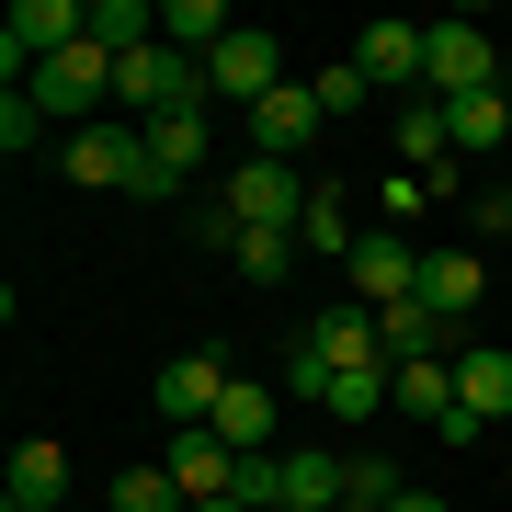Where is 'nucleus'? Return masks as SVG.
Here are the masks:
<instances>
[{"label":"nucleus","mask_w":512,"mask_h":512,"mask_svg":"<svg viewBox=\"0 0 512 512\" xmlns=\"http://www.w3.org/2000/svg\"><path fill=\"white\" fill-rule=\"evenodd\" d=\"M57 171H69L80 194H148V205H160V171H148V137L126 126V114H103V126L57 137Z\"/></svg>","instance_id":"nucleus-1"},{"label":"nucleus","mask_w":512,"mask_h":512,"mask_svg":"<svg viewBox=\"0 0 512 512\" xmlns=\"http://www.w3.org/2000/svg\"><path fill=\"white\" fill-rule=\"evenodd\" d=\"M296 239H308V251H342V262H353V239H365V228H353V205L319 183V194H308V228H296Z\"/></svg>","instance_id":"nucleus-23"},{"label":"nucleus","mask_w":512,"mask_h":512,"mask_svg":"<svg viewBox=\"0 0 512 512\" xmlns=\"http://www.w3.org/2000/svg\"><path fill=\"white\" fill-rule=\"evenodd\" d=\"M12 501H35V512L69 501V444H57V433H23L12 444Z\"/></svg>","instance_id":"nucleus-18"},{"label":"nucleus","mask_w":512,"mask_h":512,"mask_svg":"<svg viewBox=\"0 0 512 512\" xmlns=\"http://www.w3.org/2000/svg\"><path fill=\"white\" fill-rule=\"evenodd\" d=\"M501 342H512V330H501Z\"/></svg>","instance_id":"nucleus-34"},{"label":"nucleus","mask_w":512,"mask_h":512,"mask_svg":"<svg viewBox=\"0 0 512 512\" xmlns=\"http://www.w3.org/2000/svg\"><path fill=\"white\" fill-rule=\"evenodd\" d=\"M421 92H433V103L501 92V46L478 35V23H433V57H421Z\"/></svg>","instance_id":"nucleus-3"},{"label":"nucleus","mask_w":512,"mask_h":512,"mask_svg":"<svg viewBox=\"0 0 512 512\" xmlns=\"http://www.w3.org/2000/svg\"><path fill=\"white\" fill-rule=\"evenodd\" d=\"M421 57H433V23H365V46H353V69L376 80L387 103L421 92Z\"/></svg>","instance_id":"nucleus-8"},{"label":"nucleus","mask_w":512,"mask_h":512,"mask_svg":"<svg viewBox=\"0 0 512 512\" xmlns=\"http://www.w3.org/2000/svg\"><path fill=\"white\" fill-rule=\"evenodd\" d=\"M0 512H35V501H0Z\"/></svg>","instance_id":"nucleus-32"},{"label":"nucleus","mask_w":512,"mask_h":512,"mask_svg":"<svg viewBox=\"0 0 512 512\" xmlns=\"http://www.w3.org/2000/svg\"><path fill=\"white\" fill-rule=\"evenodd\" d=\"M387 148H399V171H456V137H444V103L433 92L387 103Z\"/></svg>","instance_id":"nucleus-14"},{"label":"nucleus","mask_w":512,"mask_h":512,"mask_svg":"<svg viewBox=\"0 0 512 512\" xmlns=\"http://www.w3.org/2000/svg\"><path fill=\"white\" fill-rule=\"evenodd\" d=\"M296 251H308L296 228H239V239H228V262H239L251 285H285V274H296Z\"/></svg>","instance_id":"nucleus-21"},{"label":"nucleus","mask_w":512,"mask_h":512,"mask_svg":"<svg viewBox=\"0 0 512 512\" xmlns=\"http://www.w3.org/2000/svg\"><path fill=\"white\" fill-rule=\"evenodd\" d=\"M239 501H251V512H285V456H239Z\"/></svg>","instance_id":"nucleus-28"},{"label":"nucleus","mask_w":512,"mask_h":512,"mask_svg":"<svg viewBox=\"0 0 512 512\" xmlns=\"http://www.w3.org/2000/svg\"><path fill=\"white\" fill-rule=\"evenodd\" d=\"M421 308L433 319H478L490 308V262L478 251H421Z\"/></svg>","instance_id":"nucleus-12"},{"label":"nucleus","mask_w":512,"mask_h":512,"mask_svg":"<svg viewBox=\"0 0 512 512\" xmlns=\"http://www.w3.org/2000/svg\"><path fill=\"white\" fill-rule=\"evenodd\" d=\"M342 274H353V308H421V251L399 228H365Z\"/></svg>","instance_id":"nucleus-5"},{"label":"nucleus","mask_w":512,"mask_h":512,"mask_svg":"<svg viewBox=\"0 0 512 512\" xmlns=\"http://www.w3.org/2000/svg\"><path fill=\"white\" fill-rule=\"evenodd\" d=\"M353 490H342V456L330 444H296L285 456V512H342Z\"/></svg>","instance_id":"nucleus-19"},{"label":"nucleus","mask_w":512,"mask_h":512,"mask_svg":"<svg viewBox=\"0 0 512 512\" xmlns=\"http://www.w3.org/2000/svg\"><path fill=\"white\" fill-rule=\"evenodd\" d=\"M387 512H444V490H399V501H387Z\"/></svg>","instance_id":"nucleus-30"},{"label":"nucleus","mask_w":512,"mask_h":512,"mask_svg":"<svg viewBox=\"0 0 512 512\" xmlns=\"http://www.w3.org/2000/svg\"><path fill=\"white\" fill-rule=\"evenodd\" d=\"M342 512H376V501H342Z\"/></svg>","instance_id":"nucleus-33"},{"label":"nucleus","mask_w":512,"mask_h":512,"mask_svg":"<svg viewBox=\"0 0 512 512\" xmlns=\"http://www.w3.org/2000/svg\"><path fill=\"white\" fill-rule=\"evenodd\" d=\"M456 410V353H421V365H387V421H433Z\"/></svg>","instance_id":"nucleus-13"},{"label":"nucleus","mask_w":512,"mask_h":512,"mask_svg":"<svg viewBox=\"0 0 512 512\" xmlns=\"http://www.w3.org/2000/svg\"><path fill=\"white\" fill-rule=\"evenodd\" d=\"M421 205H444V194L421 183V171H387V228H399V217H421Z\"/></svg>","instance_id":"nucleus-29"},{"label":"nucleus","mask_w":512,"mask_h":512,"mask_svg":"<svg viewBox=\"0 0 512 512\" xmlns=\"http://www.w3.org/2000/svg\"><path fill=\"white\" fill-rule=\"evenodd\" d=\"M205 433H217L228 456H274V387L228 376V399H217V421H205Z\"/></svg>","instance_id":"nucleus-17"},{"label":"nucleus","mask_w":512,"mask_h":512,"mask_svg":"<svg viewBox=\"0 0 512 512\" xmlns=\"http://www.w3.org/2000/svg\"><path fill=\"white\" fill-rule=\"evenodd\" d=\"M228 35H239V23L217 12V0H160V46H183L194 69H205V57H217Z\"/></svg>","instance_id":"nucleus-20"},{"label":"nucleus","mask_w":512,"mask_h":512,"mask_svg":"<svg viewBox=\"0 0 512 512\" xmlns=\"http://www.w3.org/2000/svg\"><path fill=\"white\" fill-rule=\"evenodd\" d=\"M171 478H183V501H239V456L217 433H171V456H160Z\"/></svg>","instance_id":"nucleus-15"},{"label":"nucleus","mask_w":512,"mask_h":512,"mask_svg":"<svg viewBox=\"0 0 512 512\" xmlns=\"http://www.w3.org/2000/svg\"><path fill=\"white\" fill-rule=\"evenodd\" d=\"M296 353L330 376H353V365H387V342H376V308H319L308 330H296Z\"/></svg>","instance_id":"nucleus-10"},{"label":"nucleus","mask_w":512,"mask_h":512,"mask_svg":"<svg viewBox=\"0 0 512 512\" xmlns=\"http://www.w3.org/2000/svg\"><path fill=\"white\" fill-rule=\"evenodd\" d=\"M319 126H330V114H319V92H308V80H285V92H262L251 114H239L251 160H308V148H319Z\"/></svg>","instance_id":"nucleus-6"},{"label":"nucleus","mask_w":512,"mask_h":512,"mask_svg":"<svg viewBox=\"0 0 512 512\" xmlns=\"http://www.w3.org/2000/svg\"><path fill=\"white\" fill-rule=\"evenodd\" d=\"M387 410V365H353V376H330V421H376Z\"/></svg>","instance_id":"nucleus-25"},{"label":"nucleus","mask_w":512,"mask_h":512,"mask_svg":"<svg viewBox=\"0 0 512 512\" xmlns=\"http://www.w3.org/2000/svg\"><path fill=\"white\" fill-rule=\"evenodd\" d=\"M217 205H228L239 228H308V194H296V160H251V148L228 160Z\"/></svg>","instance_id":"nucleus-2"},{"label":"nucleus","mask_w":512,"mask_h":512,"mask_svg":"<svg viewBox=\"0 0 512 512\" xmlns=\"http://www.w3.org/2000/svg\"><path fill=\"white\" fill-rule=\"evenodd\" d=\"M194 512H251V501H194Z\"/></svg>","instance_id":"nucleus-31"},{"label":"nucleus","mask_w":512,"mask_h":512,"mask_svg":"<svg viewBox=\"0 0 512 512\" xmlns=\"http://www.w3.org/2000/svg\"><path fill=\"white\" fill-rule=\"evenodd\" d=\"M308 92H319V114H376V80L353 69V57H330V69L308 80Z\"/></svg>","instance_id":"nucleus-24"},{"label":"nucleus","mask_w":512,"mask_h":512,"mask_svg":"<svg viewBox=\"0 0 512 512\" xmlns=\"http://www.w3.org/2000/svg\"><path fill=\"white\" fill-rule=\"evenodd\" d=\"M46 137V103L35 92H0V148H12V160H23V148H35Z\"/></svg>","instance_id":"nucleus-27"},{"label":"nucleus","mask_w":512,"mask_h":512,"mask_svg":"<svg viewBox=\"0 0 512 512\" xmlns=\"http://www.w3.org/2000/svg\"><path fill=\"white\" fill-rule=\"evenodd\" d=\"M217 399H228V365H217V353H171V365L148 376V410H160L171 433H205Z\"/></svg>","instance_id":"nucleus-7"},{"label":"nucleus","mask_w":512,"mask_h":512,"mask_svg":"<svg viewBox=\"0 0 512 512\" xmlns=\"http://www.w3.org/2000/svg\"><path fill=\"white\" fill-rule=\"evenodd\" d=\"M114 512H194L171 467H114Z\"/></svg>","instance_id":"nucleus-22"},{"label":"nucleus","mask_w":512,"mask_h":512,"mask_svg":"<svg viewBox=\"0 0 512 512\" xmlns=\"http://www.w3.org/2000/svg\"><path fill=\"white\" fill-rule=\"evenodd\" d=\"M262 92H285V46L262 35V23H239V35L205 57V103H239V114H251Z\"/></svg>","instance_id":"nucleus-4"},{"label":"nucleus","mask_w":512,"mask_h":512,"mask_svg":"<svg viewBox=\"0 0 512 512\" xmlns=\"http://www.w3.org/2000/svg\"><path fill=\"white\" fill-rule=\"evenodd\" d=\"M342 490L387 512V501H399V490H410V478H399V467H387V456H342Z\"/></svg>","instance_id":"nucleus-26"},{"label":"nucleus","mask_w":512,"mask_h":512,"mask_svg":"<svg viewBox=\"0 0 512 512\" xmlns=\"http://www.w3.org/2000/svg\"><path fill=\"white\" fill-rule=\"evenodd\" d=\"M456 410L490 433V421H512V342H456Z\"/></svg>","instance_id":"nucleus-11"},{"label":"nucleus","mask_w":512,"mask_h":512,"mask_svg":"<svg viewBox=\"0 0 512 512\" xmlns=\"http://www.w3.org/2000/svg\"><path fill=\"white\" fill-rule=\"evenodd\" d=\"M205 114H217V103H183V114H160V126H137V137H148V171H160V205H171V194H194L205 137H217Z\"/></svg>","instance_id":"nucleus-9"},{"label":"nucleus","mask_w":512,"mask_h":512,"mask_svg":"<svg viewBox=\"0 0 512 512\" xmlns=\"http://www.w3.org/2000/svg\"><path fill=\"white\" fill-rule=\"evenodd\" d=\"M444 137H456V160H512V92H467V103H444Z\"/></svg>","instance_id":"nucleus-16"}]
</instances>
